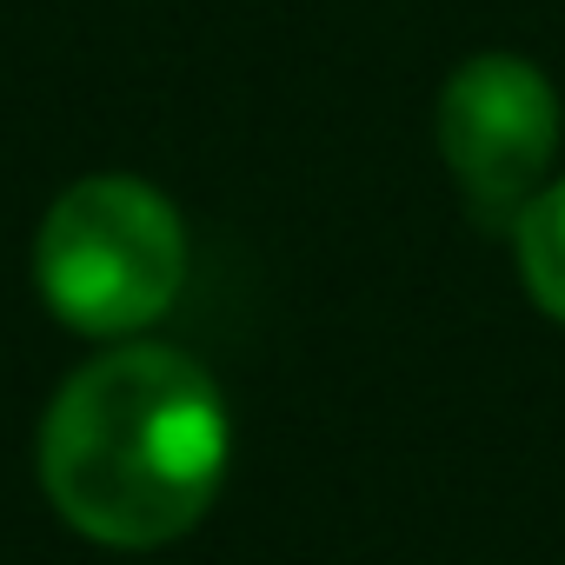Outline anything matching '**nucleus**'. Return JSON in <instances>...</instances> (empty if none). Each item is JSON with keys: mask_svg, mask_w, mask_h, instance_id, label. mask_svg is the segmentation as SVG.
<instances>
[{"mask_svg": "<svg viewBox=\"0 0 565 565\" xmlns=\"http://www.w3.org/2000/svg\"><path fill=\"white\" fill-rule=\"evenodd\" d=\"M233 459L226 399L180 347H114L67 373L41 419V486L54 512L114 552L186 539Z\"/></svg>", "mask_w": 565, "mask_h": 565, "instance_id": "nucleus-1", "label": "nucleus"}, {"mask_svg": "<svg viewBox=\"0 0 565 565\" xmlns=\"http://www.w3.org/2000/svg\"><path fill=\"white\" fill-rule=\"evenodd\" d=\"M41 300L87 340H120L153 327L186 287L180 213L127 173L74 180L34 239Z\"/></svg>", "mask_w": 565, "mask_h": 565, "instance_id": "nucleus-2", "label": "nucleus"}, {"mask_svg": "<svg viewBox=\"0 0 565 565\" xmlns=\"http://www.w3.org/2000/svg\"><path fill=\"white\" fill-rule=\"evenodd\" d=\"M439 153L479 213H519L558 153V94L519 54H472L439 94Z\"/></svg>", "mask_w": 565, "mask_h": 565, "instance_id": "nucleus-3", "label": "nucleus"}, {"mask_svg": "<svg viewBox=\"0 0 565 565\" xmlns=\"http://www.w3.org/2000/svg\"><path fill=\"white\" fill-rule=\"evenodd\" d=\"M519 273L525 294L565 327V180L539 186L519 206Z\"/></svg>", "mask_w": 565, "mask_h": 565, "instance_id": "nucleus-4", "label": "nucleus"}]
</instances>
